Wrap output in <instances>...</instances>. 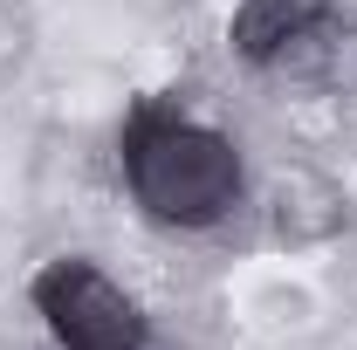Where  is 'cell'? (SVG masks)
Returning a JSON list of instances; mask_svg holds the SVG:
<instances>
[{
    "instance_id": "obj_3",
    "label": "cell",
    "mask_w": 357,
    "mask_h": 350,
    "mask_svg": "<svg viewBox=\"0 0 357 350\" xmlns=\"http://www.w3.org/2000/svg\"><path fill=\"white\" fill-rule=\"evenodd\" d=\"M323 14H330V0H248L234 14V48L248 62H275L296 42H310L323 28Z\"/></svg>"
},
{
    "instance_id": "obj_2",
    "label": "cell",
    "mask_w": 357,
    "mask_h": 350,
    "mask_svg": "<svg viewBox=\"0 0 357 350\" xmlns=\"http://www.w3.org/2000/svg\"><path fill=\"white\" fill-rule=\"evenodd\" d=\"M35 303H42L48 330H55L69 350H137V344H144V316H137V303L110 282V275H96L89 261L42 268Z\"/></svg>"
},
{
    "instance_id": "obj_1",
    "label": "cell",
    "mask_w": 357,
    "mask_h": 350,
    "mask_svg": "<svg viewBox=\"0 0 357 350\" xmlns=\"http://www.w3.org/2000/svg\"><path fill=\"white\" fill-rule=\"evenodd\" d=\"M131 192L137 206L165 227H206L241 192V158L220 131L185 124V117H144L131 131Z\"/></svg>"
}]
</instances>
